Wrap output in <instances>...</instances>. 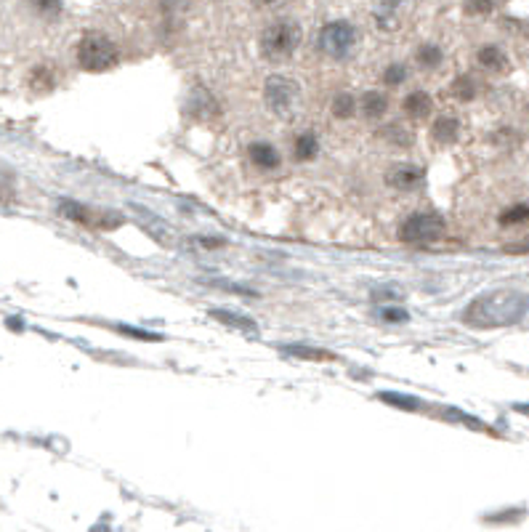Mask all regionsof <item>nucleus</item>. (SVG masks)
Listing matches in <instances>:
<instances>
[{
  "label": "nucleus",
  "mask_w": 529,
  "mask_h": 532,
  "mask_svg": "<svg viewBox=\"0 0 529 532\" xmlns=\"http://www.w3.org/2000/svg\"><path fill=\"white\" fill-rule=\"evenodd\" d=\"M386 141H392V144H397V147H410L412 141H415V136L407 131L404 126H399V123H394V126H389V128H383V133H381Z\"/></svg>",
  "instance_id": "nucleus-20"
},
{
  "label": "nucleus",
  "mask_w": 529,
  "mask_h": 532,
  "mask_svg": "<svg viewBox=\"0 0 529 532\" xmlns=\"http://www.w3.org/2000/svg\"><path fill=\"white\" fill-rule=\"evenodd\" d=\"M524 222H529V203H524V205H514V208L503 211V216H500V223H503V226Z\"/></svg>",
  "instance_id": "nucleus-22"
},
{
  "label": "nucleus",
  "mask_w": 529,
  "mask_h": 532,
  "mask_svg": "<svg viewBox=\"0 0 529 532\" xmlns=\"http://www.w3.org/2000/svg\"><path fill=\"white\" fill-rule=\"evenodd\" d=\"M449 96H452V99H458V101H471V99L477 96V81H474L471 75H460V78H455V81H452V86H449Z\"/></svg>",
  "instance_id": "nucleus-15"
},
{
  "label": "nucleus",
  "mask_w": 529,
  "mask_h": 532,
  "mask_svg": "<svg viewBox=\"0 0 529 532\" xmlns=\"http://www.w3.org/2000/svg\"><path fill=\"white\" fill-rule=\"evenodd\" d=\"M301 24L293 22V19H277L271 22L261 35V51H264L266 59L271 62H282L288 56H293L301 45Z\"/></svg>",
  "instance_id": "nucleus-3"
},
{
  "label": "nucleus",
  "mask_w": 529,
  "mask_h": 532,
  "mask_svg": "<svg viewBox=\"0 0 529 532\" xmlns=\"http://www.w3.org/2000/svg\"><path fill=\"white\" fill-rule=\"evenodd\" d=\"M354 109H356V101H354L352 93H338L335 99H333V115L335 118H352Z\"/></svg>",
  "instance_id": "nucleus-21"
},
{
  "label": "nucleus",
  "mask_w": 529,
  "mask_h": 532,
  "mask_svg": "<svg viewBox=\"0 0 529 532\" xmlns=\"http://www.w3.org/2000/svg\"><path fill=\"white\" fill-rule=\"evenodd\" d=\"M186 112L194 120H213L219 115V101L205 86H194L186 96Z\"/></svg>",
  "instance_id": "nucleus-7"
},
{
  "label": "nucleus",
  "mask_w": 529,
  "mask_h": 532,
  "mask_svg": "<svg viewBox=\"0 0 529 532\" xmlns=\"http://www.w3.org/2000/svg\"><path fill=\"white\" fill-rule=\"evenodd\" d=\"M383 402H389V404H397L399 410H418V399L412 397H401V394H381Z\"/></svg>",
  "instance_id": "nucleus-24"
},
{
  "label": "nucleus",
  "mask_w": 529,
  "mask_h": 532,
  "mask_svg": "<svg viewBox=\"0 0 529 532\" xmlns=\"http://www.w3.org/2000/svg\"><path fill=\"white\" fill-rule=\"evenodd\" d=\"M356 45V33L349 22H330L316 33V48L330 59H346Z\"/></svg>",
  "instance_id": "nucleus-6"
},
{
  "label": "nucleus",
  "mask_w": 529,
  "mask_h": 532,
  "mask_svg": "<svg viewBox=\"0 0 529 532\" xmlns=\"http://www.w3.org/2000/svg\"><path fill=\"white\" fill-rule=\"evenodd\" d=\"M282 352L290 356H298V359H314V362H322V359H335L330 352L325 349H314V347H298V344H290V347H282Z\"/></svg>",
  "instance_id": "nucleus-17"
},
{
  "label": "nucleus",
  "mask_w": 529,
  "mask_h": 532,
  "mask_svg": "<svg viewBox=\"0 0 529 532\" xmlns=\"http://www.w3.org/2000/svg\"><path fill=\"white\" fill-rule=\"evenodd\" d=\"M78 64L89 72H104L118 64V45L101 33H89L78 45Z\"/></svg>",
  "instance_id": "nucleus-4"
},
{
  "label": "nucleus",
  "mask_w": 529,
  "mask_h": 532,
  "mask_svg": "<svg viewBox=\"0 0 529 532\" xmlns=\"http://www.w3.org/2000/svg\"><path fill=\"white\" fill-rule=\"evenodd\" d=\"M444 232H447V223L439 214L420 211V214H412L407 222L399 226V240H404V242H437L444 237Z\"/></svg>",
  "instance_id": "nucleus-5"
},
{
  "label": "nucleus",
  "mask_w": 529,
  "mask_h": 532,
  "mask_svg": "<svg viewBox=\"0 0 529 532\" xmlns=\"http://www.w3.org/2000/svg\"><path fill=\"white\" fill-rule=\"evenodd\" d=\"M126 336H133V338H144V341H152V338H160V336H152L146 330H136V328H120Z\"/></svg>",
  "instance_id": "nucleus-27"
},
{
  "label": "nucleus",
  "mask_w": 529,
  "mask_h": 532,
  "mask_svg": "<svg viewBox=\"0 0 529 532\" xmlns=\"http://www.w3.org/2000/svg\"><path fill=\"white\" fill-rule=\"evenodd\" d=\"M418 181H423V168L407 166V163L394 166V168L386 174V184L394 186V189H410V186H415Z\"/></svg>",
  "instance_id": "nucleus-8"
},
{
  "label": "nucleus",
  "mask_w": 529,
  "mask_h": 532,
  "mask_svg": "<svg viewBox=\"0 0 529 532\" xmlns=\"http://www.w3.org/2000/svg\"><path fill=\"white\" fill-rule=\"evenodd\" d=\"M431 133H434V138H437L439 144H452V141H458V136H460V123H458L455 118H449V115H441V118H437Z\"/></svg>",
  "instance_id": "nucleus-13"
},
{
  "label": "nucleus",
  "mask_w": 529,
  "mask_h": 532,
  "mask_svg": "<svg viewBox=\"0 0 529 532\" xmlns=\"http://www.w3.org/2000/svg\"><path fill=\"white\" fill-rule=\"evenodd\" d=\"M401 107H404L407 118L420 120V118H429V112L434 109V99H431L426 90H412V93L401 101Z\"/></svg>",
  "instance_id": "nucleus-9"
},
{
  "label": "nucleus",
  "mask_w": 529,
  "mask_h": 532,
  "mask_svg": "<svg viewBox=\"0 0 529 532\" xmlns=\"http://www.w3.org/2000/svg\"><path fill=\"white\" fill-rule=\"evenodd\" d=\"M33 3H35L41 11H51V14L61 8V0H33Z\"/></svg>",
  "instance_id": "nucleus-28"
},
{
  "label": "nucleus",
  "mask_w": 529,
  "mask_h": 532,
  "mask_svg": "<svg viewBox=\"0 0 529 532\" xmlns=\"http://www.w3.org/2000/svg\"><path fill=\"white\" fill-rule=\"evenodd\" d=\"M381 319L401 325V322H410V314H407V309H399V307H386V309L381 311Z\"/></svg>",
  "instance_id": "nucleus-25"
},
{
  "label": "nucleus",
  "mask_w": 529,
  "mask_h": 532,
  "mask_svg": "<svg viewBox=\"0 0 529 532\" xmlns=\"http://www.w3.org/2000/svg\"><path fill=\"white\" fill-rule=\"evenodd\" d=\"M386 109H389V99H386L383 93H378V90H367V93L362 96V112H364V118L378 120V118H383V115H386Z\"/></svg>",
  "instance_id": "nucleus-12"
},
{
  "label": "nucleus",
  "mask_w": 529,
  "mask_h": 532,
  "mask_svg": "<svg viewBox=\"0 0 529 532\" xmlns=\"http://www.w3.org/2000/svg\"><path fill=\"white\" fill-rule=\"evenodd\" d=\"M418 64L420 67H426V70H434V67H439L441 64V59H444V53H441V48L439 45H431V43H426V45H420L418 48Z\"/></svg>",
  "instance_id": "nucleus-18"
},
{
  "label": "nucleus",
  "mask_w": 529,
  "mask_h": 532,
  "mask_svg": "<svg viewBox=\"0 0 529 532\" xmlns=\"http://www.w3.org/2000/svg\"><path fill=\"white\" fill-rule=\"evenodd\" d=\"M253 3H259V5H279V3H285V0H253Z\"/></svg>",
  "instance_id": "nucleus-29"
},
{
  "label": "nucleus",
  "mask_w": 529,
  "mask_h": 532,
  "mask_svg": "<svg viewBox=\"0 0 529 532\" xmlns=\"http://www.w3.org/2000/svg\"><path fill=\"white\" fill-rule=\"evenodd\" d=\"M213 319H219L223 325H231V328H242V330H253V319L242 317V314H234V311H223V309H213L211 311Z\"/></svg>",
  "instance_id": "nucleus-19"
},
{
  "label": "nucleus",
  "mask_w": 529,
  "mask_h": 532,
  "mask_svg": "<svg viewBox=\"0 0 529 532\" xmlns=\"http://www.w3.org/2000/svg\"><path fill=\"white\" fill-rule=\"evenodd\" d=\"M477 59H479V64L486 67V70H495V72H505L508 70V59H505V53L497 45H485L477 53Z\"/></svg>",
  "instance_id": "nucleus-14"
},
{
  "label": "nucleus",
  "mask_w": 529,
  "mask_h": 532,
  "mask_svg": "<svg viewBox=\"0 0 529 532\" xmlns=\"http://www.w3.org/2000/svg\"><path fill=\"white\" fill-rule=\"evenodd\" d=\"M248 152H250V160H253L259 168L271 171V168H277V166H279V152H277L271 144H266V141L250 144V147H248Z\"/></svg>",
  "instance_id": "nucleus-11"
},
{
  "label": "nucleus",
  "mask_w": 529,
  "mask_h": 532,
  "mask_svg": "<svg viewBox=\"0 0 529 532\" xmlns=\"http://www.w3.org/2000/svg\"><path fill=\"white\" fill-rule=\"evenodd\" d=\"M529 309V296L519 290H495L479 296L463 311V322L471 328H503L519 322Z\"/></svg>",
  "instance_id": "nucleus-1"
},
{
  "label": "nucleus",
  "mask_w": 529,
  "mask_h": 532,
  "mask_svg": "<svg viewBox=\"0 0 529 532\" xmlns=\"http://www.w3.org/2000/svg\"><path fill=\"white\" fill-rule=\"evenodd\" d=\"M407 81V67L404 64H392V67H386V72H383V83L386 86H401Z\"/></svg>",
  "instance_id": "nucleus-23"
},
{
  "label": "nucleus",
  "mask_w": 529,
  "mask_h": 532,
  "mask_svg": "<svg viewBox=\"0 0 529 532\" xmlns=\"http://www.w3.org/2000/svg\"><path fill=\"white\" fill-rule=\"evenodd\" d=\"M401 5H404V0H381V5L375 8V24H378V30H397V14Z\"/></svg>",
  "instance_id": "nucleus-10"
},
{
  "label": "nucleus",
  "mask_w": 529,
  "mask_h": 532,
  "mask_svg": "<svg viewBox=\"0 0 529 532\" xmlns=\"http://www.w3.org/2000/svg\"><path fill=\"white\" fill-rule=\"evenodd\" d=\"M319 152V141L314 133H301L296 138V160H314Z\"/></svg>",
  "instance_id": "nucleus-16"
},
{
  "label": "nucleus",
  "mask_w": 529,
  "mask_h": 532,
  "mask_svg": "<svg viewBox=\"0 0 529 532\" xmlns=\"http://www.w3.org/2000/svg\"><path fill=\"white\" fill-rule=\"evenodd\" d=\"M264 101L269 112L279 120H293L298 118L301 107H304V96L301 86L288 78V75H271L264 83Z\"/></svg>",
  "instance_id": "nucleus-2"
},
{
  "label": "nucleus",
  "mask_w": 529,
  "mask_h": 532,
  "mask_svg": "<svg viewBox=\"0 0 529 532\" xmlns=\"http://www.w3.org/2000/svg\"><path fill=\"white\" fill-rule=\"evenodd\" d=\"M497 5V0H468L466 11L468 14H489Z\"/></svg>",
  "instance_id": "nucleus-26"
}]
</instances>
